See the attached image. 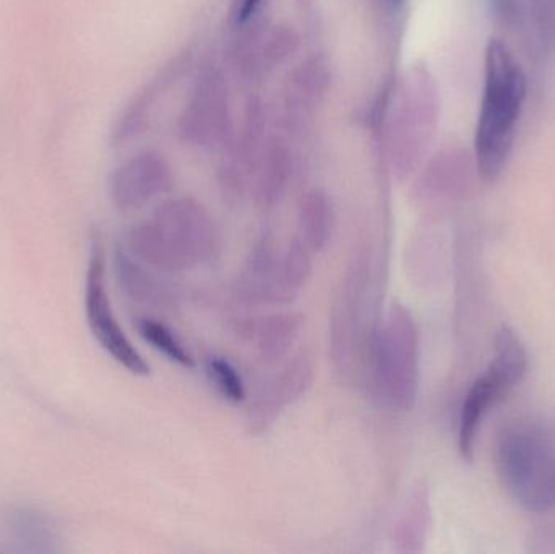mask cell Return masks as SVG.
<instances>
[{"label":"cell","mask_w":555,"mask_h":554,"mask_svg":"<svg viewBox=\"0 0 555 554\" xmlns=\"http://www.w3.org/2000/svg\"><path fill=\"white\" fill-rule=\"evenodd\" d=\"M420 376L416 322L406 306L393 302L378 322L365 384L388 409L410 412L416 403Z\"/></svg>","instance_id":"obj_5"},{"label":"cell","mask_w":555,"mask_h":554,"mask_svg":"<svg viewBox=\"0 0 555 554\" xmlns=\"http://www.w3.org/2000/svg\"><path fill=\"white\" fill-rule=\"evenodd\" d=\"M313 383V364L300 355L284 364L257 390L249 409V423L254 431H266L280 418L287 407L306 396Z\"/></svg>","instance_id":"obj_12"},{"label":"cell","mask_w":555,"mask_h":554,"mask_svg":"<svg viewBox=\"0 0 555 554\" xmlns=\"http://www.w3.org/2000/svg\"><path fill=\"white\" fill-rule=\"evenodd\" d=\"M220 247L217 224L207 208L192 197L163 202L149 220L127 234V250L163 272H185L205 266Z\"/></svg>","instance_id":"obj_1"},{"label":"cell","mask_w":555,"mask_h":554,"mask_svg":"<svg viewBox=\"0 0 555 554\" xmlns=\"http://www.w3.org/2000/svg\"><path fill=\"white\" fill-rule=\"evenodd\" d=\"M404 2H406V0H380L384 9L391 13L400 12V10L403 9Z\"/></svg>","instance_id":"obj_25"},{"label":"cell","mask_w":555,"mask_h":554,"mask_svg":"<svg viewBox=\"0 0 555 554\" xmlns=\"http://www.w3.org/2000/svg\"><path fill=\"white\" fill-rule=\"evenodd\" d=\"M499 477L512 500L530 511L555 507V438L533 422L511 423L498 439Z\"/></svg>","instance_id":"obj_4"},{"label":"cell","mask_w":555,"mask_h":554,"mask_svg":"<svg viewBox=\"0 0 555 554\" xmlns=\"http://www.w3.org/2000/svg\"><path fill=\"white\" fill-rule=\"evenodd\" d=\"M332 83V65L323 54H312L296 65L284 87V109L291 120L315 109Z\"/></svg>","instance_id":"obj_14"},{"label":"cell","mask_w":555,"mask_h":554,"mask_svg":"<svg viewBox=\"0 0 555 554\" xmlns=\"http://www.w3.org/2000/svg\"><path fill=\"white\" fill-rule=\"evenodd\" d=\"M382 116L387 159L395 175L404 178L416 168L436 123V90L424 68L408 72L390 91Z\"/></svg>","instance_id":"obj_6"},{"label":"cell","mask_w":555,"mask_h":554,"mask_svg":"<svg viewBox=\"0 0 555 554\" xmlns=\"http://www.w3.org/2000/svg\"><path fill=\"white\" fill-rule=\"evenodd\" d=\"M116 272L120 288L130 299L150 308H171L175 298L172 293L163 285L149 270V266L140 262L129 250H117Z\"/></svg>","instance_id":"obj_18"},{"label":"cell","mask_w":555,"mask_h":554,"mask_svg":"<svg viewBox=\"0 0 555 554\" xmlns=\"http://www.w3.org/2000/svg\"><path fill=\"white\" fill-rule=\"evenodd\" d=\"M421 500H414V504H411L408 507L406 514H404L403 519H401L400 526H398L397 536L398 543L403 545V550H411V543H414V540H420L421 527H423V517H421Z\"/></svg>","instance_id":"obj_23"},{"label":"cell","mask_w":555,"mask_h":554,"mask_svg":"<svg viewBox=\"0 0 555 554\" xmlns=\"http://www.w3.org/2000/svg\"><path fill=\"white\" fill-rule=\"evenodd\" d=\"M374 269L371 253L358 250L339 283L332 318L330 351L339 376L367 383L369 358L377 332Z\"/></svg>","instance_id":"obj_3"},{"label":"cell","mask_w":555,"mask_h":554,"mask_svg":"<svg viewBox=\"0 0 555 554\" xmlns=\"http://www.w3.org/2000/svg\"><path fill=\"white\" fill-rule=\"evenodd\" d=\"M527 370V348L514 328L502 325L495 335L494 358L486 373L473 383L460 410L459 448L463 458L472 461L482 420L524 381Z\"/></svg>","instance_id":"obj_7"},{"label":"cell","mask_w":555,"mask_h":554,"mask_svg":"<svg viewBox=\"0 0 555 554\" xmlns=\"http://www.w3.org/2000/svg\"><path fill=\"white\" fill-rule=\"evenodd\" d=\"M266 0H233L231 5V25L233 28L241 29L257 22V16L262 13Z\"/></svg>","instance_id":"obj_24"},{"label":"cell","mask_w":555,"mask_h":554,"mask_svg":"<svg viewBox=\"0 0 555 554\" xmlns=\"http://www.w3.org/2000/svg\"><path fill=\"white\" fill-rule=\"evenodd\" d=\"M291 176L293 156L286 143L278 137L267 140L250 172L249 194L259 207H275L286 194Z\"/></svg>","instance_id":"obj_15"},{"label":"cell","mask_w":555,"mask_h":554,"mask_svg":"<svg viewBox=\"0 0 555 554\" xmlns=\"http://www.w3.org/2000/svg\"><path fill=\"white\" fill-rule=\"evenodd\" d=\"M335 230V207L332 198L320 189L304 195L299 205V240L310 253H322Z\"/></svg>","instance_id":"obj_19"},{"label":"cell","mask_w":555,"mask_h":554,"mask_svg":"<svg viewBox=\"0 0 555 554\" xmlns=\"http://www.w3.org/2000/svg\"><path fill=\"white\" fill-rule=\"evenodd\" d=\"M241 289L244 298L266 305H291L299 296L287 282L283 253L272 234L263 236L254 247L241 276Z\"/></svg>","instance_id":"obj_13"},{"label":"cell","mask_w":555,"mask_h":554,"mask_svg":"<svg viewBox=\"0 0 555 554\" xmlns=\"http://www.w3.org/2000/svg\"><path fill=\"white\" fill-rule=\"evenodd\" d=\"M304 318L299 312H276L243 325V335L253 342L260 358L276 363L287 357L299 338Z\"/></svg>","instance_id":"obj_16"},{"label":"cell","mask_w":555,"mask_h":554,"mask_svg":"<svg viewBox=\"0 0 555 554\" xmlns=\"http://www.w3.org/2000/svg\"><path fill=\"white\" fill-rule=\"evenodd\" d=\"M207 374L215 389L231 403L246 400L247 390L243 376L227 358L211 357L207 360Z\"/></svg>","instance_id":"obj_21"},{"label":"cell","mask_w":555,"mask_h":554,"mask_svg":"<svg viewBox=\"0 0 555 554\" xmlns=\"http://www.w3.org/2000/svg\"><path fill=\"white\" fill-rule=\"evenodd\" d=\"M185 143L201 149L228 146L234 136L230 90L223 74L215 68L202 72L178 123Z\"/></svg>","instance_id":"obj_8"},{"label":"cell","mask_w":555,"mask_h":554,"mask_svg":"<svg viewBox=\"0 0 555 554\" xmlns=\"http://www.w3.org/2000/svg\"><path fill=\"white\" fill-rule=\"evenodd\" d=\"M527 90V75L514 52L501 39H491L475 133L476 165L486 182L498 181L507 166Z\"/></svg>","instance_id":"obj_2"},{"label":"cell","mask_w":555,"mask_h":554,"mask_svg":"<svg viewBox=\"0 0 555 554\" xmlns=\"http://www.w3.org/2000/svg\"><path fill=\"white\" fill-rule=\"evenodd\" d=\"M85 314H87L91 334L114 361L126 368L133 376L146 377L152 374V368L127 337L114 315L113 306L107 296L104 253L98 244H94L90 262H88Z\"/></svg>","instance_id":"obj_9"},{"label":"cell","mask_w":555,"mask_h":554,"mask_svg":"<svg viewBox=\"0 0 555 554\" xmlns=\"http://www.w3.org/2000/svg\"><path fill=\"white\" fill-rule=\"evenodd\" d=\"M240 31L233 55L237 70L247 78L270 74L299 49V35L291 26L257 20Z\"/></svg>","instance_id":"obj_11"},{"label":"cell","mask_w":555,"mask_h":554,"mask_svg":"<svg viewBox=\"0 0 555 554\" xmlns=\"http://www.w3.org/2000/svg\"><path fill=\"white\" fill-rule=\"evenodd\" d=\"M12 529L20 540L25 542H49L54 539L52 533L51 524L41 516L39 513H29V511L22 510L12 516Z\"/></svg>","instance_id":"obj_22"},{"label":"cell","mask_w":555,"mask_h":554,"mask_svg":"<svg viewBox=\"0 0 555 554\" xmlns=\"http://www.w3.org/2000/svg\"><path fill=\"white\" fill-rule=\"evenodd\" d=\"M137 331H139L140 337L152 345L158 353L163 357L168 358L172 363L179 364V366L185 368V370H194L195 360L188 348L184 347L178 335L163 324V322L155 321V319L142 318L137 322Z\"/></svg>","instance_id":"obj_20"},{"label":"cell","mask_w":555,"mask_h":554,"mask_svg":"<svg viewBox=\"0 0 555 554\" xmlns=\"http://www.w3.org/2000/svg\"><path fill=\"white\" fill-rule=\"evenodd\" d=\"M188 62L189 52L188 54L172 59L171 64L166 65L165 70L159 72V74L153 78L152 83L146 85V87L140 91L139 96L133 98L132 103L126 107L122 116L117 120L116 129H114L113 132L114 142H126V140L132 139V137H135L137 133L143 129L146 120H149L150 111L153 109L156 101H158L159 94L168 90L169 85L176 81V78L184 70Z\"/></svg>","instance_id":"obj_17"},{"label":"cell","mask_w":555,"mask_h":554,"mask_svg":"<svg viewBox=\"0 0 555 554\" xmlns=\"http://www.w3.org/2000/svg\"><path fill=\"white\" fill-rule=\"evenodd\" d=\"M175 184L171 165L158 152H142L114 169L109 195L119 210H139L168 194Z\"/></svg>","instance_id":"obj_10"}]
</instances>
